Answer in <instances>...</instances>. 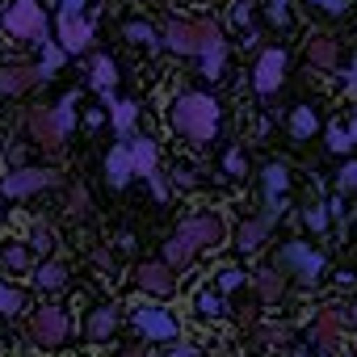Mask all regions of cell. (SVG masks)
<instances>
[{
  "mask_svg": "<svg viewBox=\"0 0 357 357\" xmlns=\"http://www.w3.org/2000/svg\"><path fill=\"white\" fill-rule=\"evenodd\" d=\"M172 126H176V135H185L190 143H211L215 135H219V101L215 97H206V93H181L172 101Z\"/></svg>",
  "mask_w": 357,
  "mask_h": 357,
  "instance_id": "6da1fadb",
  "label": "cell"
},
{
  "mask_svg": "<svg viewBox=\"0 0 357 357\" xmlns=\"http://www.w3.org/2000/svg\"><path fill=\"white\" fill-rule=\"evenodd\" d=\"M223 34L215 22H168L164 26V47L176 51V55H206L211 47H219Z\"/></svg>",
  "mask_w": 357,
  "mask_h": 357,
  "instance_id": "7a4b0ae2",
  "label": "cell"
},
{
  "mask_svg": "<svg viewBox=\"0 0 357 357\" xmlns=\"http://www.w3.org/2000/svg\"><path fill=\"white\" fill-rule=\"evenodd\" d=\"M72 122H76V114H72V97L59 105V109H47V105H34L30 114H26V126H30V135L43 143V147H63V139H68V130H72Z\"/></svg>",
  "mask_w": 357,
  "mask_h": 357,
  "instance_id": "3957f363",
  "label": "cell"
},
{
  "mask_svg": "<svg viewBox=\"0 0 357 357\" xmlns=\"http://www.w3.org/2000/svg\"><path fill=\"white\" fill-rule=\"evenodd\" d=\"M5 30L26 43H47V13L38 0H13L5 9Z\"/></svg>",
  "mask_w": 357,
  "mask_h": 357,
  "instance_id": "277c9868",
  "label": "cell"
},
{
  "mask_svg": "<svg viewBox=\"0 0 357 357\" xmlns=\"http://www.w3.org/2000/svg\"><path fill=\"white\" fill-rule=\"evenodd\" d=\"M51 185H59V172L55 168H13L5 181H0L5 198H30L38 190H51Z\"/></svg>",
  "mask_w": 357,
  "mask_h": 357,
  "instance_id": "5b68a950",
  "label": "cell"
},
{
  "mask_svg": "<svg viewBox=\"0 0 357 357\" xmlns=\"http://www.w3.org/2000/svg\"><path fill=\"white\" fill-rule=\"evenodd\" d=\"M30 340H34L38 349H59V344L68 340V315H63L59 307L34 311V319H30Z\"/></svg>",
  "mask_w": 357,
  "mask_h": 357,
  "instance_id": "8992f818",
  "label": "cell"
},
{
  "mask_svg": "<svg viewBox=\"0 0 357 357\" xmlns=\"http://www.w3.org/2000/svg\"><path fill=\"white\" fill-rule=\"evenodd\" d=\"M282 76H286V51H261V59H257V68H252V89L261 93V97H269V93H278L282 89Z\"/></svg>",
  "mask_w": 357,
  "mask_h": 357,
  "instance_id": "52a82bcc",
  "label": "cell"
},
{
  "mask_svg": "<svg viewBox=\"0 0 357 357\" xmlns=\"http://www.w3.org/2000/svg\"><path fill=\"white\" fill-rule=\"evenodd\" d=\"M282 269H290V273L303 278V282H319L324 257H319L311 244H286V248H282Z\"/></svg>",
  "mask_w": 357,
  "mask_h": 357,
  "instance_id": "ba28073f",
  "label": "cell"
},
{
  "mask_svg": "<svg viewBox=\"0 0 357 357\" xmlns=\"http://www.w3.org/2000/svg\"><path fill=\"white\" fill-rule=\"evenodd\" d=\"M135 282H139L143 294H155V298H168V294L176 290L172 265H168V261H143V265L135 269Z\"/></svg>",
  "mask_w": 357,
  "mask_h": 357,
  "instance_id": "9c48e42d",
  "label": "cell"
},
{
  "mask_svg": "<svg viewBox=\"0 0 357 357\" xmlns=\"http://www.w3.org/2000/svg\"><path fill=\"white\" fill-rule=\"evenodd\" d=\"M344 324H349V315H344L340 307H328V311H319V315H315V324H311V340H315L324 353H336Z\"/></svg>",
  "mask_w": 357,
  "mask_h": 357,
  "instance_id": "30bf717a",
  "label": "cell"
},
{
  "mask_svg": "<svg viewBox=\"0 0 357 357\" xmlns=\"http://www.w3.org/2000/svg\"><path fill=\"white\" fill-rule=\"evenodd\" d=\"M59 47L68 55H80L93 47V26L80 17V13H59Z\"/></svg>",
  "mask_w": 357,
  "mask_h": 357,
  "instance_id": "8fae6325",
  "label": "cell"
},
{
  "mask_svg": "<svg viewBox=\"0 0 357 357\" xmlns=\"http://www.w3.org/2000/svg\"><path fill=\"white\" fill-rule=\"evenodd\" d=\"M176 236H185L194 248H215L223 240V223L215 215H194V219H185L181 227H176Z\"/></svg>",
  "mask_w": 357,
  "mask_h": 357,
  "instance_id": "7c38bea8",
  "label": "cell"
},
{
  "mask_svg": "<svg viewBox=\"0 0 357 357\" xmlns=\"http://www.w3.org/2000/svg\"><path fill=\"white\" fill-rule=\"evenodd\" d=\"M135 328H139L147 340H176V319H172L164 307H143V311H135Z\"/></svg>",
  "mask_w": 357,
  "mask_h": 357,
  "instance_id": "4fadbf2b",
  "label": "cell"
},
{
  "mask_svg": "<svg viewBox=\"0 0 357 357\" xmlns=\"http://www.w3.org/2000/svg\"><path fill=\"white\" fill-rule=\"evenodd\" d=\"M43 80V68H30V63H13V68H0V97H17L26 89H34Z\"/></svg>",
  "mask_w": 357,
  "mask_h": 357,
  "instance_id": "5bb4252c",
  "label": "cell"
},
{
  "mask_svg": "<svg viewBox=\"0 0 357 357\" xmlns=\"http://www.w3.org/2000/svg\"><path fill=\"white\" fill-rule=\"evenodd\" d=\"M130 176H139L135 172V155H130V143H118L109 155H105V181L114 185V190H122Z\"/></svg>",
  "mask_w": 357,
  "mask_h": 357,
  "instance_id": "9a60e30c",
  "label": "cell"
},
{
  "mask_svg": "<svg viewBox=\"0 0 357 357\" xmlns=\"http://www.w3.org/2000/svg\"><path fill=\"white\" fill-rule=\"evenodd\" d=\"M290 185V168L286 164H269L265 168V211L269 215H282V194Z\"/></svg>",
  "mask_w": 357,
  "mask_h": 357,
  "instance_id": "2e32d148",
  "label": "cell"
},
{
  "mask_svg": "<svg viewBox=\"0 0 357 357\" xmlns=\"http://www.w3.org/2000/svg\"><path fill=\"white\" fill-rule=\"evenodd\" d=\"M273 223H278V215H269V211H265L261 219H252V223H244V227H240V236H236V244H240L244 252H252V248H261Z\"/></svg>",
  "mask_w": 357,
  "mask_h": 357,
  "instance_id": "e0dca14e",
  "label": "cell"
},
{
  "mask_svg": "<svg viewBox=\"0 0 357 357\" xmlns=\"http://www.w3.org/2000/svg\"><path fill=\"white\" fill-rule=\"evenodd\" d=\"M307 59H311L315 68H336V59H340L336 38H332V34H315V38L307 43Z\"/></svg>",
  "mask_w": 357,
  "mask_h": 357,
  "instance_id": "ac0fdd59",
  "label": "cell"
},
{
  "mask_svg": "<svg viewBox=\"0 0 357 357\" xmlns=\"http://www.w3.org/2000/svg\"><path fill=\"white\" fill-rule=\"evenodd\" d=\"M114 328H118V307H97L89 315V324H84V336L89 340H109Z\"/></svg>",
  "mask_w": 357,
  "mask_h": 357,
  "instance_id": "d6986e66",
  "label": "cell"
},
{
  "mask_svg": "<svg viewBox=\"0 0 357 357\" xmlns=\"http://www.w3.org/2000/svg\"><path fill=\"white\" fill-rule=\"evenodd\" d=\"M130 155H135V172L151 181V176H155V143L147 135H135L130 139Z\"/></svg>",
  "mask_w": 357,
  "mask_h": 357,
  "instance_id": "ffe728a7",
  "label": "cell"
},
{
  "mask_svg": "<svg viewBox=\"0 0 357 357\" xmlns=\"http://www.w3.org/2000/svg\"><path fill=\"white\" fill-rule=\"evenodd\" d=\"M114 80H118V68H114V59L109 55H97L93 59V89L114 105Z\"/></svg>",
  "mask_w": 357,
  "mask_h": 357,
  "instance_id": "44dd1931",
  "label": "cell"
},
{
  "mask_svg": "<svg viewBox=\"0 0 357 357\" xmlns=\"http://www.w3.org/2000/svg\"><path fill=\"white\" fill-rule=\"evenodd\" d=\"M135 114H139V105H135V101H114V105H109V118H114V130H118V139H122V143H130V139H135Z\"/></svg>",
  "mask_w": 357,
  "mask_h": 357,
  "instance_id": "7402d4cb",
  "label": "cell"
},
{
  "mask_svg": "<svg viewBox=\"0 0 357 357\" xmlns=\"http://www.w3.org/2000/svg\"><path fill=\"white\" fill-rule=\"evenodd\" d=\"M194 252H198V248H194L185 236H172V240L164 244V261H168L172 269H185V265L194 261Z\"/></svg>",
  "mask_w": 357,
  "mask_h": 357,
  "instance_id": "603a6c76",
  "label": "cell"
},
{
  "mask_svg": "<svg viewBox=\"0 0 357 357\" xmlns=\"http://www.w3.org/2000/svg\"><path fill=\"white\" fill-rule=\"evenodd\" d=\"M315 126H319V118H315L311 105H298V109L290 114V135H294V139H311Z\"/></svg>",
  "mask_w": 357,
  "mask_h": 357,
  "instance_id": "cb8c5ba5",
  "label": "cell"
},
{
  "mask_svg": "<svg viewBox=\"0 0 357 357\" xmlns=\"http://www.w3.org/2000/svg\"><path fill=\"white\" fill-rule=\"evenodd\" d=\"M252 286H257V294H261L265 303L282 298V273H278V269H261V273H252Z\"/></svg>",
  "mask_w": 357,
  "mask_h": 357,
  "instance_id": "d4e9b609",
  "label": "cell"
},
{
  "mask_svg": "<svg viewBox=\"0 0 357 357\" xmlns=\"http://www.w3.org/2000/svg\"><path fill=\"white\" fill-rule=\"evenodd\" d=\"M194 311H198V315H206V319L223 315V290H215V286L198 290V294H194Z\"/></svg>",
  "mask_w": 357,
  "mask_h": 357,
  "instance_id": "484cf974",
  "label": "cell"
},
{
  "mask_svg": "<svg viewBox=\"0 0 357 357\" xmlns=\"http://www.w3.org/2000/svg\"><path fill=\"white\" fill-rule=\"evenodd\" d=\"M122 34H126L135 47H147V51H155V47H160V38H164V34H155L147 22H126V30H122Z\"/></svg>",
  "mask_w": 357,
  "mask_h": 357,
  "instance_id": "4316f807",
  "label": "cell"
},
{
  "mask_svg": "<svg viewBox=\"0 0 357 357\" xmlns=\"http://www.w3.org/2000/svg\"><path fill=\"white\" fill-rule=\"evenodd\" d=\"M34 282H38L43 290H59V286L68 282V269H63L59 261H43V265H38V273H34Z\"/></svg>",
  "mask_w": 357,
  "mask_h": 357,
  "instance_id": "83f0119b",
  "label": "cell"
},
{
  "mask_svg": "<svg viewBox=\"0 0 357 357\" xmlns=\"http://www.w3.org/2000/svg\"><path fill=\"white\" fill-rule=\"evenodd\" d=\"M357 143V122H349V126H332L328 130V147L332 151H349Z\"/></svg>",
  "mask_w": 357,
  "mask_h": 357,
  "instance_id": "f1b7e54d",
  "label": "cell"
},
{
  "mask_svg": "<svg viewBox=\"0 0 357 357\" xmlns=\"http://www.w3.org/2000/svg\"><path fill=\"white\" fill-rule=\"evenodd\" d=\"M223 59H227V43H219V47H211V51L202 55V76H211V80H215V76L223 72Z\"/></svg>",
  "mask_w": 357,
  "mask_h": 357,
  "instance_id": "f546056e",
  "label": "cell"
},
{
  "mask_svg": "<svg viewBox=\"0 0 357 357\" xmlns=\"http://www.w3.org/2000/svg\"><path fill=\"white\" fill-rule=\"evenodd\" d=\"M55 244H59V236H55L51 227H43V223H38V227L30 231V248H34V252H43V257H47V252H55Z\"/></svg>",
  "mask_w": 357,
  "mask_h": 357,
  "instance_id": "4dcf8cb0",
  "label": "cell"
},
{
  "mask_svg": "<svg viewBox=\"0 0 357 357\" xmlns=\"http://www.w3.org/2000/svg\"><path fill=\"white\" fill-rule=\"evenodd\" d=\"M22 290H13V286H5V282H0V311H5V315H17L22 311Z\"/></svg>",
  "mask_w": 357,
  "mask_h": 357,
  "instance_id": "1f68e13d",
  "label": "cell"
},
{
  "mask_svg": "<svg viewBox=\"0 0 357 357\" xmlns=\"http://www.w3.org/2000/svg\"><path fill=\"white\" fill-rule=\"evenodd\" d=\"M336 190H340V194H357V160H349V164L336 172Z\"/></svg>",
  "mask_w": 357,
  "mask_h": 357,
  "instance_id": "d6a6232c",
  "label": "cell"
},
{
  "mask_svg": "<svg viewBox=\"0 0 357 357\" xmlns=\"http://www.w3.org/2000/svg\"><path fill=\"white\" fill-rule=\"evenodd\" d=\"M0 261H5V269H26V265H30V248H22V244H9Z\"/></svg>",
  "mask_w": 357,
  "mask_h": 357,
  "instance_id": "836d02e7",
  "label": "cell"
},
{
  "mask_svg": "<svg viewBox=\"0 0 357 357\" xmlns=\"http://www.w3.org/2000/svg\"><path fill=\"white\" fill-rule=\"evenodd\" d=\"M43 47H47V55H43V63H38V68H43V76H51V72L63 63V55H68V51H63L59 43H43Z\"/></svg>",
  "mask_w": 357,
  "mask_h": 357,
  "instance_id": "e575fe53",
  "label": "cell"
},
{
  "mask_svg": "<svg viewBox=\"0 0 357 357\" xmlns=\"http://www.w3.org/2000/svg\"><path fill=\"white\" fill-rule=\"evenodd\" d=\"M303 223L319 236V231H328V206H307L303 211Z\"/></svg>",
  "mask_w": 357,
  "mask_h": 357,
  "instance_id": "d590c367",
  "label": "cell"
},
{
  "mask_svg": "<svg viewBox=\"0 0 357 357\" xmlns=\"http://www.w3.org/2000/svg\"><path fill=\"white\" fill-rule=\"evenodd\" d=\"M252 22V0H236V5H231V26H248Z\"/></svg>",
  "mask_w": 357,
  "mask_h": 357,
  "instance_id": "8d00e7d4",
  "label": "cell"
},
{
  "mask_svg": "<svg viewBox=\"0 0 357 357\" xmlns=\"http://www.w3.org/2000/svg\"><path fill=\"white\" fill-rule=\"evenodd\" d=\"M240 282H244V273H240V269H223V273H219V290H223V294H227V290H236Z\"/></svg>",
  "mask_w": 357,
  "mask_h": 357,
  "instance_id": "74e56055",
  "label": "cell"
},
{
  "mask_svg": "<svg viewBox=\"0 0 357 357\" xmlns=\"http://www.w3.org/2000/svg\"><path fill=\"white\" fill-rule=\"evenodd\" d=\"M257 340H265V344H286V328H257Z\"/></svg>",
  "mask_w": 357,
  "mask_h": 357,
  "instance_id": "f35d334b",
  "label": "cell"
},
{
  "mask_svg": "<svg viewBox=\"0 0 357 357\" xmlns=\"http://www.w3.org/2000/svg\"><path fill=\"white\" fill-rule=\"evenodd\" d=\"M269 17H273L278 26H286V17H290V0H269Z\"/></svg>",
  "mask_w": 357,
  "mask_h": 357,
  "instance_id": "ab89813d",
  "label": "cell"
},
{
  "mask_svg": "<svg viewBox=\"0 0 357 357\" xmlns=\"http://www.w3.org/2000/svg\"><path fill=\"white\" fill-rule=\"evenodd\" d=\"M68 206H72V215L89 211V194H84V190H72V194H68Z\"/></svg>",
  "mask_w": 357,
  "mask_h": 357,
  "instance_id": "60d3db41",
  "label": "cell"
},
{
  "mask_svg": "<svg viewBox=\"0 0 357 357\" xmlns=\"http://www.w3.org/2000/svg\"><path fill=\"white\" fill-rule=\"evenodd\" d=\"M311 9H328V13H344L349 0H311Z\"/></svg>",
  "mask_w": 357,
  "mask_h": 357,
  "instance_id": "b9f144b4",
  "label": "cell"
},
{
  "mask_svg": "<svg viewBox=\"0 0 357 357\" xmlns=\"http://www.w3.org/2000/svg\"><path fill=\"white\" fill-rule=\"evenodd\" d=\"M223 164H227V172H236V176L244 172V155H240V151H227V160H223Z\"/></svg>",
  "mask_w": 357,
  "mask_h": 357,
  "instance_id": "7bdbcfd3",
  "label": "cell"
},
{
  "mask_svg": "<svg viewBox=\"0 0 357 357\" xmlns=\"http://www.w3.org/2000/svg\"><path fill=\"white\" fill-rule=\"evenodd\" d=\"M168 357H198V349H194V344H172Z\"/></svg>",
  "mask_w": 357,
  "mask_h": 357,
  "instance_id": "ee69618b",
  "label": "cell"
},
{
  "mask_svg": "<svg viewBox=\"0 0 357 357\" xmlns=\"http://www.w3.org/2000/svg\"><path fill=\"white\" fill-rule=\"evenodd\" d=\"M151 194H155V198H160V202H164V198H168V185H164V176H151Z\"/></svg>",
  "mask_w": 357,
  "mask_h": 357,
  "instance_id": "f6af8a7d",
  "label": "cell"
},
{
  "mask_svg": "<svg viewBox=\"0 0 357 357\" xmlns=\"http://www.w3.org/2000/svg\"><path fill=\"white\" fill-rule=\"evenodd\" d=\"M118 357H147V349H143V344H130V349H122Z\"/></svg>",
  "mask_w": 357,
  "mask_h": 357,
  "instance_id": "bcb514c9",
  "label": "cell"
},
{
  "mask_svg": "<svg viewBox=\"0 0 357 357\" xmlns=\"http://www.w3.org/2000/svg\"><path fill=\"white\" fill-rule=\"evenodd\" d=\"M80 5L84 0H63V13H80Z\"/></svg>",
  "mask_w": 357,
  "mask_h": 357,
  "instance_id": "7dc6e473",
  "label": "cell"
},
{
  "mask_svg": "<svg viewBox=\"0 0 357 357\" xmlns=\"http://www.w3.org/2000/svg\"><path fill=\"white\" fill-rule=\"evenodd\" d=\"M344 84H349V89H357V63L349 68V76H344Z\"/></svg>",
  "mask_w": 357,
  "mask_h": 357,
  "instance_id": "c3c4849f",
  "label": "cell"
},
{
  "mask_svg": "<svg viewBox=\"0 0 357 357\" xmlns=\"http://www.w3.org/2000/svg\"><path fill=\"white\" fill-rule=\"evenodd\" d=\"M349 324H353V328H357V303H353V307H349Z\"/></svg>",
  "mask_w": 357,
  "mask_h": 357,
  "instance_id": "681fc988",
  "label": "cell"
},
{
  "mask_svg": "<svg viewBox=\"0 0 357 357\" xmlns=\"http://www.w3.org/2000/svg\"><path fill=\"white\" fill-rule=\"evenodd\" d=\"M353 357H357V353H353Z\"/></svg>",
  "mask_w": 357,
  "mask_h": 357,
  "instance_id": "f907efd6",
  "label": "cell"
}]
</instances>
